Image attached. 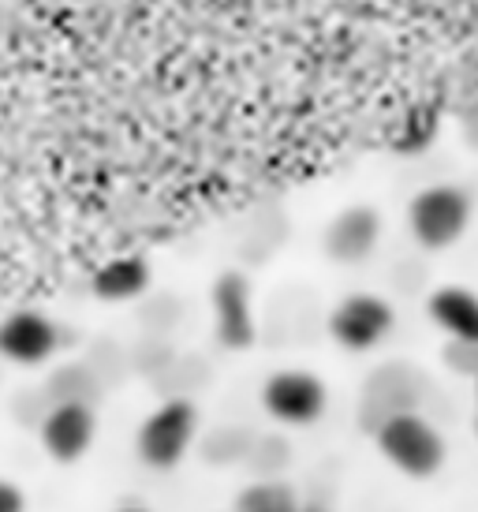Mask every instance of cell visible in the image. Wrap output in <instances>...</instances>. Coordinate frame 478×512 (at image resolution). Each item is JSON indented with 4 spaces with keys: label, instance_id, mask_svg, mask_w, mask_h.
Here are the masks:
<instances>
[{
    "label": "cell",
    "instance_id": "cell-10",
    "mask_svg": "<svg viewBox=\"0 0 478 512\" xmlns=\"http://www.w3.org/2000/svg\"><path fill=\"white\" fill-rule=\"evenodd\" d=\"M426 311L434 326L445 329L456 344H478V296L471 288H437Z\"/></svg>",
    "mask_w": 478,
    "mask_h": 512
},
{
    "label": "cell",
    "instance_id": "cell-15",
    "mask_svg": "<svg viewBox=\"0 0 478 512\" xmlns=\"http://www.w3.org/2000/svg\"><path fill=\"white\" fill-rule=\"evenodd\" d=\"M116 512H150V509H142V505H124V509H116Z\"/></svg>",
    "mask_w": 478,
    "mask_h": 512
},
{
    "label": "cell",
    "instance_id": "cell-11",
    "mask_svg": "<svg viewBox=\"0 0 478 512\" xmlns=\"http://www.w3.org/2000/svg\"><path fill=\"white\" fill-rule=\"evenodd\" d=\"M150 288V262L142 255H116L90 277V292L105 303L139 299Z\"/></svg>",
    "mask_w": 478,
    "mask_h": 512
},
{
    "label": "cell",
    "instance_id": "cell-14",
    "mask_svg": "<svg viewBox=\"0 0 478 512\" xmlns=\"http://www.w3.org/2000/svg\"><path fill=\"white\" fill-rule=\"evenodd\" d=\"M299 512H329V509H325V505H303Z\"/></svg>",
    "mask_w": 478,
    "mask_h": 512
},
{
    "label": "cell",
    "instance_id": "cell-3",
    "mask_svg": "<svg viewBox=\"0 0 478 512\" xmlns=\"http://www.w3.org/2000/svg\"><path fill=\"white\" fill-rule=\"evenodd\" d=\"M198 438V408L191 400H165L161 408L142 419L135 453L146 468L172 471L183 464V456L191 453Z\"/></svg>",
    "mask_w": 478,
    "mask_h": 512
},
{
    "label": "cell",
    "instance_id": "cell-1",
    "mask_svg": "<svg viewBox=\"0 0 478 512\" xmlns=\"http://www.w3.org/2000/svg\"><path fill=\"white\" fill-rule=\"evenodd\" d=\"M381 456L393 464L396 471H404L408 479H430L445 468V438L434 423H426L422 415L396 408L378 423L374 430Z\"/></svg>",
    "mask_w": 478,
    "mask_h": 512
},
{
    "label": "cell",
    "instance_id": "cell-13",
    "mask_svg": "<svg viewBox=\"0 0 478 512\" xmlns=\"http://www.w3.org/2000/svg\"><path fill=\"white\" fill-rule=\"evenodd\" d=\"M0 512H27V494L8 479H0Z\"/></svg>",
    "mask_w": 478,
    "mask_h": 512
},
{
    "label": "cell",
    "instance_id": "cell-7",
    "mask_svg": "<svg viewBox=\"0 0 478 512\" xmlns=\"http://www.w3.org/2000/svg\"><path fill=\"white\" fill-rule=\"evenodd\" d=\"M64 333L45 311H12L0 322V359L15 367H42L60 352Z\"/></svg>",
    "mask_w": 478,
    "mask_h": 512
},
{
    "label": "cell",
    "instance_id": "cell-12",
    "mask_svg": "<svg viewBox=\"0 0 478 512\" xmlns=\"http://www.w3.org/2000/svg\"><path fill=\"white\" fill-rule=\"evenodd\" d=\"M303 501L288 483L281 479H262V483H251L239 490L236 512H299Z\"/></svg>",
    "mask_w": 478,
    "mask_h": 512
},
{
    "label": "cell",
    "instance_id": "cell-5",
    "mask_svg": "<svg viewBox=\"0 0 478 512\" xmlns=\"http://www.w3.org/2000/svg\"><path fill=\"white\" fill-rule=\"evenodd\" d=\"M262 408L284 427H310L329 408V389L310 370H277L262 385Z\"/></svg>",
    "mask_w": 478,
    "mask_h": 512
},
{
    "label": "cell",
    "instance_id": "cell-8",
    "mask_svg": "<svg viewBox=\"0 0 478 512\" xmlns=\"http://www.w3.org/2000/svg\"><path fill=\"white\" fill-rule=\"evenodd\" d=\"M210 303H213L217 341L228 344V348H236V352L251 348L258 326H254V296H251L247 277H243V273H221V277L213 281Z\"/></svg>",
    "mask_w": 478,
    "mask_h": 512
},
{
    "label": "cell",
    "instance_id": "cell-4",
    "mask_svg": "<svg viewBox=\"0 0 478 512\" xmlns=\"http://www.w3.org/2000/svg\"><path fill=\"white\" fill-rule=\"evenodd\" d=\"M396 314L393 307L381 296H370V292H355V296H344L329 314V333L333 341L352 352V356H363V352H374L378 344H385V337L393 333Z\"/></svg>",
    "mask_w": 478,
    "mask_h": 512
},
{
    "label": "cell",
    "instance_id": "cell-9",
    "mask_svg": "<svg viewBox=\"0 0 478 512\" xmlns=\"http://www.w3.org/2000/svg\"><path fill=\"white\" fill-rule=\"evenodd\" d=\"M381 217L370 206H348L325 228V255L340 266H359L378 251Z\"/></svg>",
    "mask_w": 478,
    "mask_h": 512
},
{
    "label": "cell",
    "instance_id": "cell-2",
    "mask_svg": "<svg viewBox=\"0 0 478 512\" xmlns=\"http://www.w3.org/2000/svg\"><path fill=\"white\" fill-rule=\"evenodd\" d=\"M408 228L426 251H445L471 228V195L456 184L422 187L408 206Z\"/></svg>",
    "mask_w": 478,
    "mask_h": 512
},
{
    "label": "cell",
    "instance_id": "cell-6",
    "mask_svg": "<svg viewBox=\"0 0 478 512\" xmlns=\"http://www.w3.org/2000/svg\"><path fill=\"white\" fill-rule=\"evenodd\" d=\"M94 434H98V415L94 408L79 397L57 400L49 412H45L42 427H38V438H42V449L57 464H75L90 453L94 445Z\"/></svg>",
    "mask_w": 478,
    "mask_h": 512
}]
</instances>
